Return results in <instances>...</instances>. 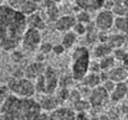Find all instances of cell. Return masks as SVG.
Masks as SVG:
<instances>
[{"instance_id":"6","label":"cell","mask_w":128,"mask_h":120,"mask_svg":"<svg viewBox=\"0 0 128 120\" xmlns=\"http://www.w3.org/2000/svg\"><path fill=\"white\" fill-rule=\"evenodd\" d=\"M113 21H114V15L110 9L100 10L96 19H94V26L98 31L107 32L111 29H113Z\"/></svg>"},{"instance_id":"15","label":"cell","mask_w":128,"mask_h":120,"mask_svg":"<svg viewBox=\"0 0 128 120\" xmlns=\"http://www.w3.org/2000/svg\"><path fill=\"white\" fill-rule=\"evenodd\" d=\"M81 82H84V85L92 89L97 85H101V78H100V73H94V72H87L86 76L82 78Z\"/></svg>"},{"instance_id":"2","label":"cell","mask_w":128,"mask_h":120,"mask_svg":"<svg viewBox=\"0 0 128 120\" xmlns=\"http://www.w3.org/2000/svg\"><path fill=\"white\" fill-rule=\"evenodd\" d=\"M26 27V15L20 10L0 4V43L5 40H14L20 43Z\"/></svg>"},{"instance_id":"22","label":"cell","mask_w":128,"mask_h":120,"mask_svg":"<svg viewBox=\"0 0 128 120\" xmlns=\"http://www.w3.org/2000/svg\"><path fill=\"white\" fill-rule=\"evenodd\" d=\"M30 16V19L28 20L26 19V21L29 22V26H31V27H35V29H38V30H41L44 29V26H45V22H44V20L41 19V16H39L38 14H30L29 15Z\"/></svg>"},{"instance_id":"33","label":"cell","mask_w":128,"mask_h":120,"mask_svg":"<svg viewBox=\"0 0 128 120\" xmlns=\"http://www.w3.org/2000/svg\"><path fill=\"white\" fill-rule=\"evenodd\" d=\"M52 51L56 53V55H61L64 51H65V48H64V46L62 45H57V46H52Z\"/></svg>"},{"instance_id":"3","label":"cell","mask_w":128,"mask_h":120,"mask_svg":"<svg viewBox=\"0 0 128 120\" xmlns=\"http://www.w3.org/2000/svg\"><path fill=\"white\" fill-rule=\"evenodd\" d=\"M91 58H90V51L86 47H76L72 52L71 58V72H72V79L76 82H81L82 78L88 72Z\"/></svg>"},{"instance_id":"26","label":"cell","mask_w":128,"mask_h":120,"mask_svg":"<svg viewBox=\"0 0 128 120\" xmlns=\"http://www.w3.org/2000/svg\"><path fill=\"white\" fill-rule=\"evenodd\" d=\"M90 107H91L90 102H86L82 98L78 99V100H76V102L74 103V109H75V112H86V110L90 109Z\"/></svg>"},{"instance_id":"31","label":"cell","mask_w":128,"mask_h":120,"mask_svg":"<svg viewBox=\"0 0 128 120\" xmlns=\"http://www.w3.org/2000/svg\"><path fill=\"white\" fill-rule=\"evenodd\" d=\"M101 84H102V87H103L108 93H111V92H112V89H113V88H114V85H116V82H113L112 79H110V78H108V79H106L104 82H102Z\"/></svg>"},{"instance_id":"35","label":"cell","mask_w":128,"mask_h":120,"mask_svg":"<svg viewBox=\"0 0 128 120\" xmlns=\"http://www.w3.org/2000/svg\"><path fill=\"white\" fill-rule=\"evenodd\" d=\"M31 1H34V2H36V4H39V2H41L42 0H31Z\"/></svg>"},{"instance_id":"4","label":"cell","mask_w":128,"mask_h":120,"mask_svg":"<svg viewBox=\"0 0 128 120\" xmlns=\"http://www.w3.org/2000/svg\"><path fill=\"white\" fill-rule=\"evenodd\" d=\"M8 89L12 94L22 98H30L35 94V85L29 78H12L8 84Z\"/></svg>"},{"instance_id":"28","label":"cell","mask_w":128,"mask_h":120,"mask_svg":"<svg viewBox=\"0 0 128 120\" xmlns=\"http://www.w3.org/2000/svg\"><path fill=\"white\" fill-rule=\"evenodd\" d=\"M46 12H47V16L51 21H55L58 17V9L55 4H52L50 6H46Z\"/></svg>"},{"instance_id":"10","label":"cell","mask_w":128,"mask_h":120,"mask_svg":"<svg viewBox=\"0 0 128 120\" xmlns=\"http://www.w3.org/2000/svg\"><path fill=\"white\" fill-rule=\"evenodd\" d=\"M75 24H76V17L74 15H62L55 20V27L60 32H66L72 30Z\"/></svg>"},{"instance_id":"14","label":"cell","mask_w":128,"mask_h":120,"mask_svg":"<svg viewBox=\"0 0 128 120\" xmlns=\"http://www.w3.org/2000/svg\"><path fill=\"white\" fill-rule=\"evenodd\" d=\"M45 68H46V67L44 66V63H40V62H36V63L30 64V66L26 68V72H25L26 78H29V79H35L36 77H39L40 74H42Z\"/></svg>"},{"instance_id":"16","label":"cell","mask_w":128,"mask_h":120,"mask_svg":"<svg viewBox=\"0 0 128 120\" xmlns=\"http://www.w3.org/2000/svg\"><path fill=\"white\" fill-rule=\"evenodd\" d=\"M41 107V110H46V112H51L55 108H57L58 105V99L57 97H52L51 94H48L46 98H44L41 103H39Z\"/></svg>"},{"instance_id":"38","label":"cell","mask_w":128,"mask_h":120,"mask_svg":"<svg viewBox=\"0 0 128 120\" xmlns=\"http://www.w3.org/2000/svg\"><path fill=\"white\" fill-rule=\"evenodd\" d=\"M55 1H56V0H55Z\"/></svg>"},{"instance_id":"17","label":"cell","mask_w":128,"mask_h":120,"mask_svg":"<svg viewBox=\"0 0 128 120\" xmlns=\"http://www.w3.org/2000/svg\"><path fill=\"white\" fill-rule=\"evenodd\" d=\"M124 42H126V39H124V36L121 35V34L110 35V36H107V40H106V43H107L112 50L118 48V47H122V46L124 45Z\"/></svg>"},{"instance_id":"27","label":"cell","mask_w":128,"mask_h":120,"mask_svg":"<svg viewBox=\"0 0 128 120\" xmlns=\"http://www.w3.org/2000/svg\"><path fill=\"white\" fill-rule=\"evenodd\" d=\"M76 17V21L77 22H81V24H90V21H91V16H90V12H87L85 10H80V12L75 16Z\"/></svg>"},{"instance_id":"30","label":"cell","mask_w":128,"mask_h":120,"mask_svg":"<svg viewBox=\"0 0 128 120\" xmlns=\"http://www.w3.org/2000/svg\"><path fill=\"white\" fill-rule=\"evenodd\" d=\"M112 56L114 57L116 61H123L124 56H126V51L122 48V47H118V48H114L112 51Z\"/></svg>"},{"instance_id":"8","label":"cell","mask_w":128,"mask_h":120,"mask_svg":"<svg viewBox=\"0 0 128 120\" xmlns=\"http://www.w3.org/2000/svg\"><path fill=\"white\" fill-rule=\"evenodd\" d=\"M74 2L80 10H85L87 12L100 11L104 5V0H74Z\"/></svg>"},{"instance_id":"23","label":"cell","mask_w":128,"mask_h":120,"mask_svg":"<svg viewBox=\"0 0 128 120\" xmlns=\"http://www.w3.org/2000/svg\"><path fill=\"white\" fill-rule=\"evenodd\" d=\"M20 6H21V10H20V11H21L24 15L34 14V12H36V10H38V4L34 2V1H31V0H25Z\"/></svg>"},{"instance_id":"25","label":"cell","mask_w":128,"mask_h":120,"mask_svg":"<svg viewBox=\"0 0 128 120\" xmlns=\"http://www.w3.org/2000/svg\"><path fill=\"white\" fill-rule=\"evenodd\" d=\"M34 85H35V92H38V93H45V89H46V82H45V76H44V73L42 74H40L39 77L35 78Z\"/></svg>"},{"instance_id":"9","label":"cell","mask_w":128,"mask_h":120,"mask_svg":"<svg viewBox=\"0 0 128 120\" xmlns=\"http://www.w3.org/2000/svg\"><path fill=\"white\" fill-rule=\"evenodd\" d=\"M44 76H45V82H46L45 94H54V92L56 90V88L58 85V79H57L56 72L51 67H47L44 71Z\"/></svg>"},{"instance_id":"12","label":"cell","mask_w":128,"mask_h":120,"mask_svg":"<svg viewBox=\"0 0 128 120\" xmlns=\"http://www.w3.org/2000/svg\"><path fill=\"white\" fill-rule=\"evenodd\" d=\"M108 78L112 79L113 82L118 83V82H126V79L128 78V69L126 67H113L111 68L108 72Z\"/></svg>"},{"instance_id":"5","label":"cell","mask_w":128,"mask_h":120,"mask_svg":"<svg viewBox=\"0 0 128 120\" xmlns=\"http://www.w3.org/2000/svg\"><path fill=\"white\" fill-rule=\"evenodd\" d=\"M20 42L22 43V47H24L25 51H28V52L36 51V48H39V46L41 43L40 30L31 27V26H28L26 30L24 31V34H22V37H21Z\"/></svg>"},{"instance_id":"21","label":"cell","mask_w":128,"mask_h":120,"mask_svg":"<svg viewBox=\"0 0 128 120\" xmlns=\"http://www.w3.org/2000/svg\"><path fill=\"white\" fill-rule=\"evenodd\" d=\"M98 64H100V68H101V71L108 72L111 68H113V67L116 66V60H114V57H113L112 55H108V56H104V57H102Z\"/></svg>"},{"instance_id":"1","label":"cell","mask_w":128,"mask_h":120,"mask_svg":"<svg viewBox=\"0 0 128 120\" xmlns=\"http://www.w3.org/2000/svg\"><path fill=\"white\" fill-rule=\"evenodd\" d=\"M40 113V104L31 97L22 98L15 94L6 95L0 105V118L2 119H36Z\"/></svg>"},{"instance_id":"32","label":"cell","mask_w":128,"mask_h":120,"mask_svg":"<svg viewBox=\"0 0 128 120\" xmlns=\"http://www.w3.org/2000/svg\"><path fill=\"white\" fill-rule=\"evenodd\" d=\"M39 48H40L41 53H50V52L52 51V45H51L50 42H45V43H40Z\"/></svg>"},{"instance_id":"36","label":"cell","mask_w":128,"mask_h":120,"mask_svg":"<svg viewBox=\"0 0 128 120\" xmlns=\"http://www.w3.org/2000/svg\"><path fill=\"white\" fill-rule=\"evenodd\" d=\"M124 98H127L128 99V90H127V93H126V97H124Z\"/></svg>"},{"instance_id":"24","label":"cell","mask_w":128,"mask_h":120,"mask_svg":"<svg viewBox=\"0 0 128 120\" xmlns=\"http://www.w3.org/2000/svg\"><path fill=\"white\" fill-rule=\"evenodd\" d=\"M111 11L114 16H124L128 15V7L122 4H113L112 7H111Z\"/></svg>"},{"instance_id":"18","label":"cell","mask_w":128,"mask_h":120,"mask_svg":"<svg viewBox=\"0 0 128 120\" xmlns=\"http://www.w3.org/2000/svg\"><path fill=\"white\" fill-rule=\"evenodd\" d=\"M113 27H116L122 34H127L128 32V15H124V16H114Z\"/></svg>"},{"instance_id":"11","label":"cell","mask_w":128,"mask_h":120,"mask_svg":"<svg viewBox=\"0 0 128 120\" xmlns=\"http://www.w3.org/2000/svg\"><path fill=\"white\" fill-rule=\"evenodd\" d=\"M50 119H62V120H68V119H76V112L70 109V108H55L54 110H51V115L48 117Z\"/></svg>"},{"instance_id":"37","label":"cell","mask_w":128,"mask_h":120,"mask_svg":"<svg viewBox=\"0 0 128 120\" xmlns=\"http://www.w3.org/2000/svg\"><path fill=\"white\" fill-rule=\"evenodd\" d=\"M2 1H4V0H0V4H2Z\"/></svg>"},{"instance_id":"20","label":"cell","mask_w":128,"mask_h":120,"mask_svg":"<svg viewBox=\"0 0 128 120\" xmlns=\"http://www.w3.org/2000/svg\"><path fill=\"white\" fill-rule=\"evenodd\" d=\"M76 40H77V35L74 32V31H66L64 37H62V41H61V45L64 46L65 50H68L71 48L75 43H76Z\"/></svg>"},{"instance_id":"13","label":"cell","mask_w":128,"mask_h":120,"mask_svg":"<svg viewBox=\"0 0 128 120\" xmlns=\"http://www.w3.org/2000/svg\"><path fill=\"white\" fill-rule=\"evenodd\" d=\"M128 90V85L126 82H118L116 83L114 88L112 89V92L110 93V98L113 100V102H121L124 97H126V93Z\"/></svg>"},{"instance_id":"7","label":"cell","mask_w":128,"mask_h":120,"mask_svg":"<svg viewBox=\"0 0 128 120\" xmlns=\"http://www.w3.org/2000/svg\"><path fill=\"white\" fill-rule=\"evenodd\" d=\"M108 98H110V93L102 85H97V87L92 88L88 94V102H90L91 107H93V108L104 105V103H107Z\"/></svg>"},{"instance_id":"34","label":"cell","mask_w":128,"mask_h":120,"mask_svg":"<svg viewBox=\"0 0 128 120\" xmlns=\"http://www.w3.org/2000/svg\"><path fill=\"white\" fill-rule=\"evenodd\" d=\"M6 90H8V88H0V105L6 97Z\"/></svg>"},{"instance_id":"29","label":"cell","mask_w":128,"mask_h":120,"mask_svg":"<svg viewBox=\"0 0 128 120\" xmlns=\"http://www.w3.org/2000/svg\"><path fill=\"white\" fill-rule=\"evenodd\" d=\"M72 30H74V32L77 36H82V35H85L86 31H87V26H86L85 24H81V22H77L76 21V24L74 25Z\"/></svg>"},{"instance_id":"19","label":"cell","mask_w":128,"mask_h":120,"mask_svg":"<svg viewBox=\"0 0 128 120\" xmlns=\"http://www.w3.org/2000/svg\"><path fill=\"white\" fill-rule=\"evenodd\" d=\"M112 48L106 43V42H100L96 47H94V56L97 58H102L104 56H108V55H112Z\"/></svg>"}]
</instances>
